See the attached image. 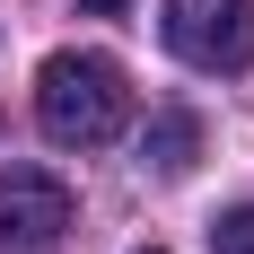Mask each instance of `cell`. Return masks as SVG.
I'll list each match as a JSON object with an SVG mask.
<instances>
[{
  "label": "cell",
  "mask_w": 254,
  "mask_h": 254,
  "mask_svg": "<svg viewBox=\"0 0 254 254\" xmlns=\"http://www.w3.org/2000/svg\"><path fill=\"white\" fill-rule=\"evenodd\" d=\"M210 254H254V210H228L210 228Z\"/></svg>",
  "instance_id": "cell-5"
},
{
  "label": "cell",
  "mask_w": 254,
  "mask_h": 254,
  "mask_svg": "<svg viewBox=\"0 0 254 254\" xmlns=\"http://www.w3.org/2000/svg\"><path fill=\"white\" fill-rule=\"evenodd\" d=\"M131 114V79L105 53H53L35 70V123L53 149H105Z\"/></svg>",
  "instance_id": "cell-1"
},
{
  "label": "cell",
  "mask_w": 254,
  "mask_h": 254,
  "mask_svg": "<svg viewBox=\"0 0 254 254\" xmlns=\"http://www.w3.org/2000/svg\"><path fill=\"white\" fill-rule=\"evenodd\" d=\"M193 158H202V123H193L184 105L149 114V131H140V167H149V176H193Z\"/></svg>",
  "instance_id": "cell-4"
},
{
  "label": "cell",
  "mask_w": 254,
  "mask_h": 254,
  "mask_svg": "<svg viewBox=\"0 0 254 254\" xmlns=\"http://www.w3.org/2000/svg\"><path fill=\"white\" fill-rule=\"evenodd\" d=\"M70 184L44 167H0V254H44L70 237Z\"/></svg>",
  "instance_id": "cell-3"
},
{
  "label": "cell",
  "mask_w": 254,
  "mask_h": 254,
  "mask_svg": "<svg viewBox=\"0 0 254 254\" xmlns=\"http://www.w3.org/2000/svg\"><path fill=\"white\" fill-rule=\"evenodd\" d=\"M79 9H88V18H123L131 0H79Z\"/></svg>",
  "instance_id": "cell-6"
},
{
  "label": "cell",
  "mask_w": 254,
  "mask_h": 254,
  "mask_svg": "<svg viewBox=\"0 0 254 254\" xmlns=\"http://www.w3.org/2000/svg\"><path fill=\"white\" fill-rule=\"evenodd\" d=\"M140 254H158V246H140Z\"/></svg>",
  "instance_id": "cell-7"
},
{
  "label": "cell",
  "mask_w": 254,
  "mask_h": 254,
  "mask_svg": "<svg viewBox=\"0 0 254 254\" xmlns=\"http://www.w3.org/2000/svg\"><path fill=\"white\" fill-rule=\"evenodd\" d=\"M158 35L193 70H254V0H167Z\"/></svg>",
  "instance_id": "cell-2"
}]
</instances>
